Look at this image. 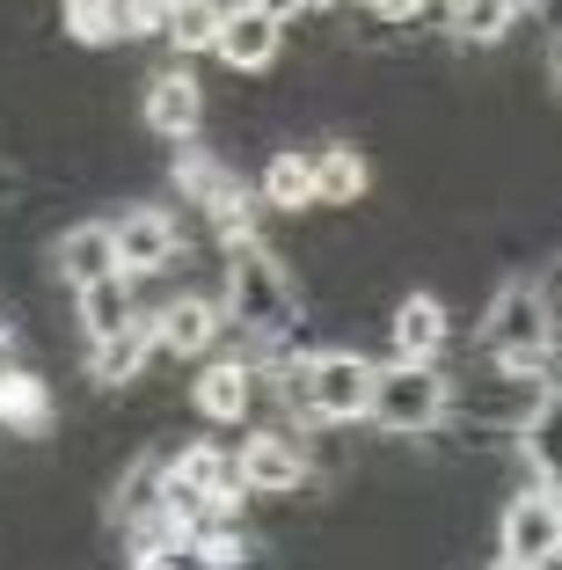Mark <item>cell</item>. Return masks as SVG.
I'll list each match as a JSON object with an SVG mask.
<instances>
[{
    "label": "cell",
    "instance_id": "1",
    "mask_svg": "<svg viewBox=\"0 0 562 570\" xmlns=\"http://www.w3.org/2000/svg\"><path fill=\"white\" fill-rule=\"evenodd\" d=\"M219 307H227V330H241L248 344H285L299 330V278L285 256H270L264 227L256 235L219 242Z\"/></svg>",
    "mask_w": 562,
    "mask_h": 570
},
{
    "label": "cell",
    "instance_id": "2",
    "mask_svg": "<svg viewBox=\"0 0 562 570\" xmlns=\"http://www.w3.org/2000/svg\"><path fill=\"white\" fill-rule=\"evenodd\" d=\"M453 410V373L446 358H381V381H373V432L395 439V446H424Z\"/></svg>",
    "mask_w": 562,
    "mask_h": 570
},
{
    "label": "cell",
    "instance_id": "3",
    "mask_svg": "<svg viewBox=\"0 0 562 570\" xmlns=\"http://www.w3.org/2000/svg\"><path fill=\"white\" fill-rule=\"evenodd\" d=\"M555 344H562V322L555 307L541 301L533 278H504L482 301L475 315V352L482 358H504V366H555Z\"/></svg>",
    "mask_w": 562,
    "mask_h": 570
},
{
    "label": "cell",
    "instance_id": "4",
    "mask_svg": "<svg viewBox=\"0 0 562 570\" xmlns=\"http://www.w3.org/2000/svg\"><path fill=\"white\" fill-rule=\"evenodd\" d=\"M548 395H555L548 366H504V358H482V373L453 381V410H446V417H467V424H482V432H496V439H512V446H519V432L548 410Z\"/></svg>",
    "mask_w": 562,
    "mask_h": 570
},
{
    "label": "cell",
    "instance_id": "5",
    "mask_svg": "<svg viewBox=\"0 0 562 570\" xmlns=\"http://www.w3.org/2000/svg\"><path fill=\"white\" fill-rule=\"evenodd\" d=\"M234 469H241V483H248V498H256V504H285V498H299V490H322V475H315V432L293 424V417L248 432L241 453H234Z\"/></svg>",
    "mask_w": 562,
    "mask_h": 570
},
{
    "label": "cell",
    "instance_id": "6",
    "mask_svg": "<svg viewBox=\"0 0 562 570\" xmlns=\"http://www.w3.org/2000/svg\"><path fill=\"white\" fill-rule=\"evenodd\" d=\"M373 381H381V358L329 344V352H307V424H365L373 417Z\"/></svg>",
    "mask_w": 562,
    "mask_h": 570
},
{
    "label": "cell",
    "instance_id": "7",
    "mask_svg": "<svg viewBox=\"0 0 562 570\" xmlns=\"http://www.w3.org/2000/svg\"><path fill=\"white\" fill-rule=\"evenodd\" d=\"M496 563L504 570L562 563V490L526 483L504 498V512H496Z\"/></svg>",
    "mask_w": 562,
    "mask_h": 570
},
{
    "label": "cell",
    "instance_id": "8",
    "mask_svg": "<svg viewBox=\"0 0 562 570\" xmlns=\"http://www.w3.org/2000/svg\"><path fill=\"white\" fill-rule=\"evenodd\" d=\"M110 242H117V271L125 278H168L183 264V219L168 205H125L110 219Z\"/></svg>",
    "mask_w": 562,
    "mask_h": 570
},
{
    "label": "cell",
    "instance_id": "9",
    "mask_svg": "<svg viewBox=\"0 0 562 570\" xmlns=\"http://www.w3.org/2000/svg\"><path fill=\"white\" fill-rule=\"evenodd\" d=\"M213 59L227 73H241V81L278 73V59H285V16H270L264 0H227V22H219Z\"/></svg>",
    "mask_w": 562,
    "mask_h": 570
},
{
    "label": "cell",
    "instance_id": "10",
    "mask_svg": "<svg viewBox=\"0 0 562 570\" xmlns=\"http://www.w3.org/2000/svg\"><path fill=\"white\" fill-rule=\"evenodd\" d=\"M205 118H213V102H205V81L190 67H154L147 73V96H139V125H147V139H168V147H183V139H198Z\"/></svg>",
    "mask_w": 562,
    "mask_h": 570
},
{
    "label": "cell",
    "instance_id": "11",
    "mask_svg": "<svg viewBox=\"0 0 562 570\" xmlns=\"http://www.w3.org/2000/svg\"><path fill=\"white\" fill-rule=\"evenodd\" d=\"M147 322H154V352H168V358H205L227 336V307H219V293H176L168 307H147Z\"/></svg>",
    "mask_w": 562,
    "mask_h": 570
},
{
    "label": "cell",
    "instance_id": "12",
    "mask_svg": "<svg viewBox=\"0 0 562 570\" xmlns=\"http://www.w3.org/2000/svg\"><path fill=\"white\" fill-rule=\"evenodd\" d=\"M256 387H264V366H256V352L248 358H198V373H190V410H198L205 424H241L248 410H256Z\"/></svg>",
    "mask_w": 562,
    "mask_h": 570
},
{
    "label": "cell",
    "instance_id": "13",
    "mask_svg": "<svg viewBox=\"0 0 562 570\" xmlns=\"http://www.w3.org/2000/svg\"><path fill=\"white\" fill-rule=\"evenodd\" d=\"M446 344H453L446 293L416 285V293H402V301L387 307V352H395V358H446Z\"/></svg>",
    "mask_w": 562,
    "mask_h": 570
},
{
    "label": "cell",
    "instance_id": "14",
    "mask_svg": "<svg viewBox=\"0 0 562 570\" xmlns=\"http://www.w3.org/2000/svg\"><path fill=\"white\" fill-rule=\"evenodd\" d=\"M139 315H147V307H139V278H125V271L73 285V336H81V352L102 344V336H117L125 322H139Z\"/></svg>",
    "mask_w": 562,
    "mask_h": 570
},
{
    "label": "cell",
    "instance_id": "15",
    "mask_svg": "<svg viewBox=\"0 0 562 570\" xmlns=\"http://www.w3.org/2000/svg\"><path fill=\"white\" fill-rule=\"evenodd\" d=\"M51 424H59L51 381H45L37 366H22V358L0 352V432H16V439H45Z\"/></svg>",
    "mask_w": 562,
    "mask_h": 570
},
{
    "label": "cell",
    "instance_id": "16",
    "mask_svg": "<svg viewBox=\"0 0 562 570\" xmlns=\"http://www.w3.org/2000/svg\"><path fill=\"white\" fill-rule=\"evenodd\" d=\"M431 16L446 22V37L461 51H490L533 16V0H431Z\"/></svg>",
    "mask_w": 562,
    "mask_h": 570
},
{
    "label": "cell",
    "instance_id": "17",
    "mask_svg": "<svg viewBox=\"0 0 562 570\" xmlns=\"http://www.w3.org/2000/svg\"><path fill=\"white\" fill-rule=\"evenodd\" d=\"M45 271H51L59 285H67V293H73V285H88V278H110V271H117L110 219H73L67 235H59V242L45 249Z\"/></svg>",
    "mask_w": 562,
    "mask_h": 570
},
{
    "label": "cell",
    "instance_id": "18",
    "mask_svg": "<svg viewBox=\"0 0 562 570\" xmlns=\"http://www.w3.org/2000/svg\"><path fill=\"white\" fill-rule=\"evenodd\" d=\"M256 198H264L270 219H307V213H322V205H315V154L278 147L264 161V176H256Z\"/></svg>",
    "mask_w": 562,
    "mask_h": 570
},
{
    "label": "cell",
    "instance_id": "19",
    "mask_svg": "<svg viewBox=\"0 0 562 570\" xmlns=\"http://www.w3.org/2000/svg\"><path fill=\"white\" fill-rule=\"evenodd\" d=\"M154 358H161V352H154V322L139 315V322H125L117 336H102V344H88V381H96L102 395H110V387H132L139 373L154 366Z\"/></svg>",
    "mask_w": 562,
    "mask_h": 570
},
{
    "label": "cell",
    "instance_id": "20",
    "mask_svg": "<svg viewBox=\"0 0 562 570\" xmlns=\"http://www.w3.org/2000/svg\"><path fill=\"white\" fill-rule=\"evenodd\" d=\"M373 198V161H365L351 139H336V147L315 154V205H329V213H351V205Z\"/></svg>",
    "mask_w": 562,
    "mask_h": 570
},
{
    "label": "cell",
    "instance_id": "21",
    "mask_svg": "<svg viewBox=\"0 0 562 570\" xmlns=\"http://www.w3.org/2000/svg\"><path fill=\"white\" fill-rule=\"evenodd\" d=\"M219 22H227V0H168V30H161V45L176 51V59H213Z\"/></svg>",
    "mask_w": 562,
    "mask_h": 570
},
{
    "label": "cell",
    "instance_id": "22",
    "mask_svg": "<svg viewBox=\"0 0 562 570\" xmlns=\"http://www.w3.org/2000/svg\"><path fill=\"white\" fill-rule=\"evenodd\" d=\"M248 549L256 541L241 534V520H198V534H190V563H205V570H241Z\"/></svg>",
    "mask_w": 562,
    "mask_h": 570
},
{
    "label": "cell",
    "instance_id": "23",
    "mask_svg": "<svg viewBox=\"0 0 562 570\" xmlns=\"http://www.w3.org/2000/svg\"><path fill=\"white\" fill-rule=\"evenodd\" d=\"M22 198H30V176L16 161H0V205H22Z\"/></svg>",
    "mask_w": 562,
    "mask_h": 570
},
{
    "label": "cell",
    "instance_id": "24",
    "mask_svg": "<svg viewBox=\"0 0 562 570\" xmlns=\"http://www.w3.org/2000/svg\"><path fill=\"white\" fill-rule=\"evenodd\" d=\"M541 67H548V88L562 96V22L548 30V45H541Z\"/></svg>",
    "mask_w": 562,
    "mask_h": 570
},
{
    "label": "cell",
    "instance_id": "25",
    "mask_svg": "<svg viewBox=\"0 0 562 570\" xmlns=\"http://www.w3.org/2000/svg\"><path fill=\"white\" fill-rule=\"evenodd\" d=\"M264 8H270V16H285V22H293V16H307L315 0H264Z\"/></svg>",
    "mask_w": 562,
    "mask_h": 570
},
{
    "label": "cell",
    "instance_id": "26",
    "mask_svg": "<svg viewBox=\"0 0 562 570\" xmlns=\"http://www.w3.org/2000/svg\"><path fill=\"white\" fill-rule=\"evenodd\" d=\"M51 8H59V16H81V8H102V0H51Z\"/></svg>",
    "mask_w": 562,
    "mask_h": 570
}]
</instances>
